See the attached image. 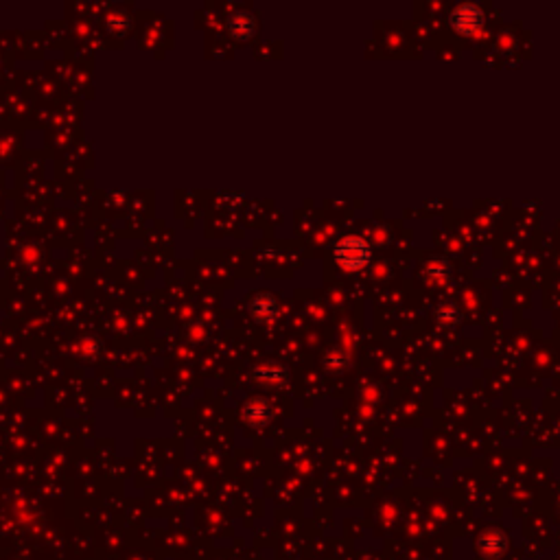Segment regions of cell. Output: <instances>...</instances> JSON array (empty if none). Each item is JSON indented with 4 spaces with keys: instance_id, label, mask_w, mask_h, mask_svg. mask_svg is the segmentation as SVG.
I'll list each match as a JSON object with an SVG mask.
<instances>
[{
    "instance_id": "obj_1",
    "label": "cell",
    "mask_w": 560,
    "mask_h": 560,
    "mask_svg": "<svg viewBox=\"0 0 560 560\" xmlns=\"http://www.w3.org/2000/svg\"><path fill=\"white\" fill-rule=\"evenodd\" d=\"M370 258V250L368 245L362 239H355V236H348L338 245V260L340 265H344L346 269H359L368 263Z\"/></svg>"
},
{
    "instance_id": "obj_2",
    "label": "cell",
    "mask_w": 560,
    "mask_h": 560,
    "mask_svg": "<svg viewBox=\"0 0 560 560\" xmlns=\"http://www.w3.org/2000/svg\"><path fill=\"white\" fill-rule=\"evenodd\" d=\"M453 24L459 29V31H473L475 27H479L481 24V16H479V11L475 7H459L455 14H453Z\"/></svg>"
}]
</instances>
